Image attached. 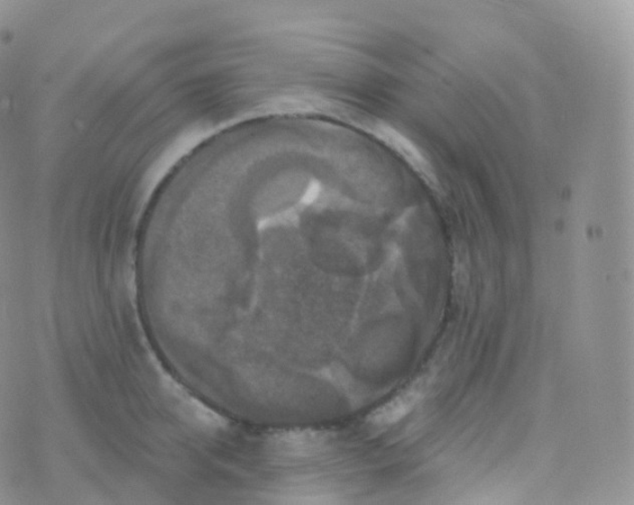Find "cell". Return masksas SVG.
I'll return each instance as SVG.
<instances>
[{
  "instance_id": "2",
  "label": "cell",
  "mask_w": 634,
  "mask_h": 505,
  "mask_svg": "<svg viewBox=\"0 0 634 505\" xmlns=\"http://www.w3.org/2000/svg\"><path fill=\"white\" fill-rule=\"evenodd\" d=\"M165 382L167 384V390L175 396L177 400L180 401L184 411L188 415L189 418L199 423L200 426L208 428H220L225 426V419L209 409L207 406L195 399L194 397L187 393L180 385L172 381Z\"/></svg>"
},
{
  "instance_id": "1",
  "label": "cell",
  "mask_w": 634,
  "mask_h": 505,
  "mask_svg": "<svg viewBox=\"0 0 634 505\" xmlns=\"http://www.w3.org/2000/svg\"><path fill=\"white\" fill-rule=\"evenodd\" d=\"M423 382L415 383L400 391L385 404L380 406L370 417V422L377 427H390L407 417L424 397Z\"/></svg>"
},
{
  "instance_id": "3",
  "label": "cell",
  "mask_w": 634,
  "mask_h": 505,
  "mask_svg": "<svg viewBox=\"0 0 634 505\" xmlns=\"http://www.w3.org/2000/svg\"><path fill=\"white\" fill-rule=\"evenodd\" d=\"M320 445H323V440L312 432L289 433L280 437L276 444L283 448L284 453L296 455L310 454Z\"/></svg>"
}]
</instances>
